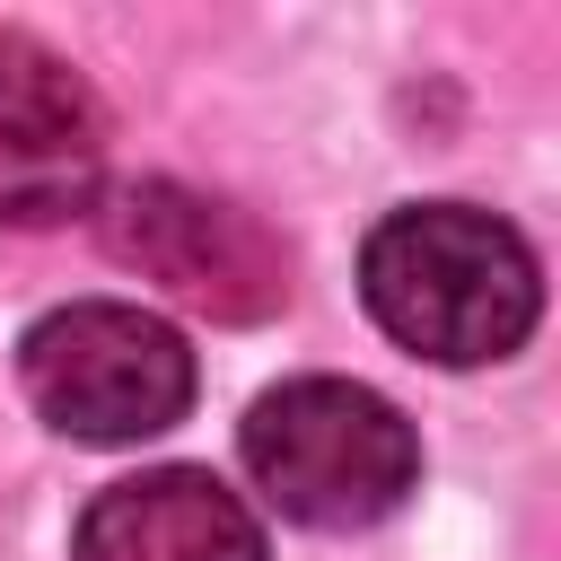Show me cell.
I'll list each match as a JSON object with an SVG mask.
<instances>
[{"label":"cell","mask_w":561,"mask_h":561,"mask_svg":"<svg viewBox=\"0 0 561 561\" xmlns=\"http://www.w3.org/2000/svg\"><path fill=\"white\" fill-rule=\"evenodd\" d=\"M359 298L403 351H421L438 368L508 359L543 316V280H535L526 237L473 202L386 210L359 245Z\"/></svg>","instance_id":"1"},{"label":"cell","mask_w":561,"mask_h":561,"mask_svg":"<svg viewBox=\"0 0 561 561\" xmlns=\"http://www.w3.org/2000/svg\"><path fill=\"white\" fill-rule=\"evenodd\" d=\"M245 473L263 482V500L298 526H377L403 508V491L421 482V438L412 421L351 377H289L272 394H254L245 430Z\"/></svg>","instance_id":"2"},{"label":"cell","mask_w":561,"mask_h":561,"mask_svg":"<svg viewBox=\"0 0 561 561\" xmlns=\"http://www.w3.org/2000/svg\"><path fill=\"white\" fill-rule=\"evenodd\" d=\"M26 403L88 447H131L184 421L193 403V351L167 316L123 307V298H70L26 324L18 342Z\"/></svg>","instance_id":"3"},{"label":"cell","mask_w":561,"mask_h":561,"mask_svg":"<svg viewBox=\"0 0 561 561\" xmlns=\"http://www.w3.org/2000/svg\"><path fill=\"white\" fill-rule=\"evenodd\" d=\"M96 237L114 263H131L140 280H158L167 298L219 316V324H263L272 307H289V254L280 237L219 202V193H193L175 175H140L123 184L105 210H96Z\"/></svg>","instance_id":"4"},{"label":"cell","mask_w":561,"mask_h":561,"mask_svg":"<svg viewBox=\"0 0 561 561\" xmlns=\"http://www.w3.org/2000/svg\"><path fill=\"white\" fill-rule=\"evenodd\" d=\"M105 175V105L96 88L0 26V228H53L96 202Z\"/></svg>","instance_id":"5"},{"label":"cell","mask_w":561,"mask_h":561,"mask_svg":"<svg viewBox=\"0 0 561 561\" xmlns=\"http://www.w3.org/2000/svg\"><path fill=\"white\" fill-rule=\"evenodd\" d=\"M70 561H263V526L219 473L158 465L88 500Z\"/></svg>","instance_id":"6"}]
</instances>
